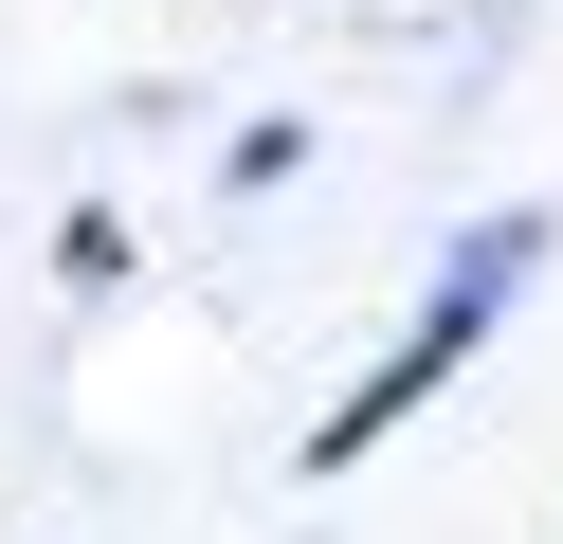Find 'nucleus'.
I'll return each mask as SVG.
<instances>
[{"label":"nucleus","instance_id":"f257e3e1","mask_svg":"<svg viewBox=\"0 0 563 544\" xmlns=\"http://www.w3.org/2000/svg\"><path fill=\"white\" fill-rule=\"evenodd\" d=\"M527 273H545V218H473V236H454V254H437V309H418V326H400V345H382V381H364V399H345V418H328V435H309V471H345V454H382V435H400V418H418V399H437V381H454V363H473V345H490V326H509V290H527Z\"/></svg>","mask_w":563,"mask_h":544}]
</instances>
